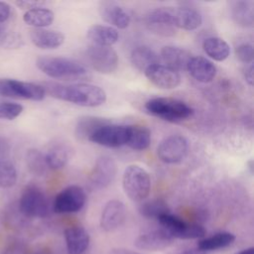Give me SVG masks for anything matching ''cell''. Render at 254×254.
<instances>
[{
    "label": "cell",
    "instance_id": "obj_35",
    "mask_svg": "<svg viewBox=\"0 0 254 254\" xmlns=\"http://www.w3.org/2000/svg\"><path fill=\"white\" fill-rule=\"evenodd\" d=\"M253 55V46L251 44L243 43L235 48V56L242 63L252 64Z\"/></svg>",
    "mask_w": 254,
    "mask_h": 254
},
{
    "label": "cell",
    "instance_id": "obj_31",
    "mask_svg": "<svg viewBox=\"0 0 254 254\" xmlns=\"http://www.w3.org/2000/svg\"><path fill=\"white\" fill-rule=\"evenodd\" d=\"M139 212L144 217L158 219L161 215L165 213H169L171 211L165 200L156 198V199H151L142 203L139 207Z\"/></svg>",
    "mask_w": 254,
    "mask_h": 254
},
{
    "label": "cell",
    "instance_id": "obj_27",
    "mask_svg": "<svg viewBox=\"0 0 254 254\" xmlns=\"http://www.w3.org/2000/svg\"><path fill=\"white\" fill-rule=\"evenodd\" d=\"M202 49L204 53L214 61L222 62L230 54L229 45L221 38L209 37L203 41Z\"/></svg>",
    "mask_w": 254,
    "mask_h": 254
},
{
    "label": "cell",
    "instance_id": "obj_30",
    "mask_svg": "<svg viewBox=\"0 0 254 254\" xmlns=\"http://www.w3.org/2000/svg\"><path fill=\"white\" fill-rule=\"evenodd\" d=\"M68 150L63 145L53 146L45 155V160L48 168L59 170L64 168L68 161Z\"/></svg>",
    "mask_w": 254,
    "mask_h": 254
},
{
    "label": "cell",
    "instance_id": "obj_16",
    "mask_svg": "<svg viewBox=\"0 0 254 254\" xmlns=\"http://www.w3.org/2000/svg\"><path fill=\"white\" fill-rule=\"evenodd\" d=\"M125 216L124 203L118 199H111L105 204L101 212L100 226L104 231H113L124 222Z\"/></svg>",
    "mask_w": 254,
    "mask_h": 254
},
{
    "label": "cell",
    "instance_id": "obj_21",
    "mask_svg": "<svg viewBox=\"0 0 254 254\" xmlns=\"http://www.w3.org/2000/svg\"><path fill=\"white\" fill-rule=\"evenodd\" d=\"M32 43L43 50H54L62 46L64 42V36L54 30L34 29L30 33Z\"/></svg>",
    "mask_w": 254,
    "mask_h": 254
},
{
    "label": "cell",
    "instance_id": "obj_32",
    "mask_svg": "<svg viewBox=\"0 0 254 254\" xmlns=\"http://www.w3.org/2000/svg\"><path fill=\"white\" fill-rule=\"evenodd\" d=\"M26 164L29 171L38 177L44 176L47 171L45 155L37 149H30L26 153Z\"/></svg>",
    "mask_w": 254,
    "mask_h": 254
},
{
    "label": "cell",
    "instance_id": "obj_20",
    "mask_svg": "<svg viewBox=\"0 0 254 254\" xmlns=\"http://www.w3.org/2000/svg\"><path fill=\"white\" fill-rule=\"evenodd\" d=\"M161 57L166 65L176 71L187 69L189 62L192 58L185 49L174 46L164 47L161 50Z\"/></svg>",
    "mask_w": 254,
    "mask_h": 254
},
{
    "label": "cell",
    "instance_id": "obj_34",
    "mask_svg": "<svg viewBox=\"0 0 254 254\" xmlns=\"http://www.w3.org/2000/svg\"><path fill=\"white\" fill-rule=\"evenodd\" d=\"M23 106L14 102H0V119L13 120L23 111Z\"/></svg>",
    "mask_w": 254,
    "mask_h": 254
},
{
    "label": "cell",
    "instance_id": "obj_9",
    "mask_svg": "<svg viewBox=\"0 0 254 254\" xmlns=\"http://www.w3.org/2000/svg\"><path fill=\"white\" fill-rule=\"evenodd\" d=\"M189 142L181 135H171L161 141L157 148L159 159L166 164H178L188 155Z\"/></svg>",
    "mask_w": 254,
    "mask_h": 254
},
{
    "label": "cell",
    "instance_id": "obj_29",
    "mask_svg": "<svg viewBox=\"0 0 254 254\" xmlns=\"http://www.w3.org/2000/svg\"><path fill=\"white\" fill-rule=\"evenodd\" d=\"M235 240V235L230 232H218L215 233L212 236L206 237L204 239H201L197 243V249L206 252V251H213L218 250L221 248L228 247L231 245Z\"/></svg>",
    "mask_w": 254,
    "mask_h": 254
},
{
    "label": "cell",
    "instance_id": "obj_8",
    "mask_svg": "<svg viewBox=\"0 0 254 254\" xmlns=\"http://www.w3.org/2000/svg\"><path fill=\"white\" fill-rule=\"evenodd\" d=\"M85 56L89 64L100 73L109 74L118 67V56L111 47L92 45L87 48Z\"/></svg>",
    "mask_w": 254,
    "mask_h": 254
},
{
    "label": "cell",
    "instance_id": "obj_15",
    "mask_svg": "<svg viewBox=\"0 0 254 254\" xmlns=\"http://www.w3.org/2000/svg\"><path fill=\"white\" fill-rule=\"evenodd\" d=\"M98 12L103 21L118 29H126L130 24L128 13L114 1H100Z\"/></svg>",
    "mask_w": 254,
    "mask_h": 254
},
{
    "label": "cell",
    "instance_id": "obj_12",
    "mask_svg": "<svg viewBox=\"0 0 254 254\" xmlns=\"http://www.w3.org/2000/svg\"><path fill=\"white\" fill-rule=\"evenodd\" d=\"M128 138V126L105 124L97 129L89 138V141L108 148H117L126 145Z\"/></svg>",
    "mask_w": 254,
    "mask_h": 254
},
{
    "label": "cell",
    "instance_id": "obj_10",
    "mask_svg": "<svg viewBox=\"0 0 254 254\" xmlns=\"http://www.w3.org/2000/svg\"><path fill=\"white\" fill-rule=\"evenodd\" d=\"M86 200L84 190L79 186H68L54 200V211L57 213H72L80 210Z\"/></svg>",
    "mask_w": 254,
    "mask_h": 254
},
{
    "label": "cell",
    "instance_id": "obj_17",
    "mask_svg": "<svg viewBox=\"0 0 254 254\" xmlns=\"http://www.w3.org/2000/svg\"><path fill=\"white\" fill-rule=\"evenodd\" d=\"M174 238L163 228L157 229L136 238L134 245L146 251H161L172 245Z\"/></svg>",
    "mask_w": 254,
    "mask_h": 254
},
{
    "label": "cell",
    "instance_id": "obj_42",
    "mask_svg": "<svg viewBox=\"0 0 254 254\" xmlns=\"http://www.w3.org/2000/svg\"><path fill=\"white\" fill-rule=\"evenodd\" d=\"M237 254H254V248H253V247L246 248V249L240 251V252L237 253Z\"/></svg>",
    "mask_w": 254,
    "mask_h": 254
},
{
    "label": "cell",
    "instance_id": "obj_22",
    "mask_svg": "<svg viewBox=\"0 0 254 254\" xmlns=\"http://www.w3.org/2000/svg\"><path fill=\"white\" fill-rule=\"evenodd\" d=\"M230 13L233 21L244 28L253 27L254 24V3L248 0L231 2Z\"/></svg>",
    "mask_w": 254,
    "mask_h": 254
},
{
    "label": "cell",
    "instance_id": "obj_38",
    "mask_svg": "<svg viewBox=\"0 0 254 254\" xmlns=\"http://www.w3.org/2000/svg\"><path fill=\"white\" fill-rule=\"evenodd\" d=\"M11 13V7L8 3L0 1V23L5 22Z\"/></svg>",
    "mask_w": 254,
    "mask_h": 254
},
{
    "label": "cell",
    "instance_id": "obj_11",
    "mask_svg": "<svg viewBox=\"0 0 254 254\" xmlns=\"http://www.w3.org/2000/svg\"><path fill=\"white\" fill-rule=\"evenodd\" d=\"M163 12L167 22L175 28L191 31L202 22L200 14L190 7H163Z\"/></svg>",
    "mask_w": 254,
    "mask_h": 254
},
{
    "label": "cell",
    "instance_id": "obj_5",
    "mask_svg": "<svg viewBox=\"0 0 254 254\" xmlns=\"http://www.w3.org/2000/svg\"><path fill=\"white\" fill-rule=\"evenodd\" d=\"M162 228L166 230L174 239H196L205 235L203 226L195 223H188L171 212L165 213L158 218Z\"/></svg>",
    "mask_w": 254,
    "mask_h": 254
},
{
    "label": "cell",
    "instance_id": "obj_41",
    "mask_svg": "<svg viewBox=\"0 0 254 254\" xmlns=\"http://www.w3.org/2000/svg\"><path fill=\"white\" fill-rule=\"evenodd\" d=\"M181 254H206L205 252L199 250V249H191V250H188L185 252H182Z\"/></svg>",
    "mask_w": 254,
    "mask_h": 254
},
{
    "label": "cell",
    "instance_id": "obj_25",
    "mask_svg": "<svg viewBox=\"0 0 254 254\" xmlns=\"http://www.w3.org/2000/svg\"><path fill=\"white\" fill-rule=\"evenodd\" d=\"M151 143V132L150 130L141 125H130L128 126V138L127 143L131 149L136 151L146 150Z\"/></svg>",
    "mask_w": 254,
    "mask_h": 254
},
{
    "label": "cell",
    "instance_id": "obj_44",
    "mask_svg": "<svg viewBox=\"0 0 254 254\" xmlns=\"http://www.w3.org/2000/svg\"><path fill=\"white\" fill-rule=\"evenodd\" d=\"M0 34H1V30H0Z\"/></svg>",
    "mask_w": 254,
    "mask_h": 254
},
{
    "label": "cell",
    "instance_id": "obj_36",
    "mask_svg": "<svg viewBox=\"0 0 254 254\" xmlns=\"http://www.w3.org/2000/svg\"><path fill=\"white\" fill-rule=\"evenodd\" d=\"M22 40L17 35H6L0 38V46L7 48V49H14L19 48L22 45Z\"/></svg>",
    "mask_w": 254,
    "mask_h": 254
},
{
    "label": "cell",
    "instance_id": "obj_43",
    "mask_svg": "<svg viewBox=\"0 0 254 254\" xmlns=\"http://www.w3.org/2000/svg\"><path fill=\"white\" fill-rule=\"evenodd\" d=\"M35 254H48V253H45V252H38V253H35Z\"/></svg>",
    "mask_w": 254,
    "mask_h": 254
},
{
    "label": "cell",
    "instance_id": "obj_19",
    "mask_svg": "<svg viewBox=\"0 0 254 254\" xmlns=\"http://www.w3.org/2000/svg\"><path fill=\"white\" fill-rule=\"evenodd\" d=\"M64 239L68 254H82L89 246V234L81 226H71L65 229Z\"/></svg>",
    "mask_w": 254,
    "mask_h": 254
},
{
    "label": "cell",
    "instance_id": "obj_40",
    "mask_svg": "<svg viewBox=\"0 0 254 254\" xmlns=\"http://www.w3.org/2000/svg\"><path fill=\"white\" fill-rule=\"evenodd\" d=\"M111 254H142L130 249H126V248H113L111 250Z\"/></svg>",
    "mask_w": 254,
    "mask_h": 254
},
{
    "label": "cell",
    "instance_id": "obj_3",
    "mask_svg": "<svg viewBox=\"0 0 254 254\" xmlns=\"http://www.w3.org/2000/svg\"><path fill=\"white\" fill-rule=\"evenodd\" d=\"M145 108L150 114L174 123L186 120L193 113L187 103L171 97L152 98L146 102Z\"/></svg>",
    "mask_w": 254,
    "mask_h": 254
},
{
    "label": "cell",
    "instance_id": "obj_2",
    "mask_svg": "<svg viewBox=\"0 0 254 254\" xmlns=\"http://www.w3.org/2000/svg\"><path fill=\"white\" fill-rule=\"evenodd\" d=\"M37 67L53 78L75 80L87 76L86 68L78 62L61 57H39L36 61Z\"/></svg>",
    "mask_w": 254,
    "mask_h": 254
},
{
    "label": "cell",
    "instance_id": "obj_26",
    "mask_svg": "<svg viewBox=\"0 0 254 254\" xmlns=\"http://www.w3.org/2000/svg\"><path fill=\"white\" fill-rule=\"evenodd\" d=\"M110 123L104 118L95 116H83L77 120L75 125V136L79 140H89L90 136L100 127Z\"/></svg>",
    "mask_w": 254,
    "mask_h": 254
},
{
    "label": "cell",
    "instance_id": "obj_7",
    "mask_svg": "<svg viewBox=\"0 0 254 254\" xmlns=\"http://www.w3.org/2000/svg\"><path fill=\"white\" fill-rule=\"evenodd\" d=\"M19 207L28 217H45L49 212V205L44 192L36 186H28L23 190Z\"/></svg>",
    "mask_w": 254,
    "mask_h": 254
},
{
    "label": "cell",
    "instance_id": "obj_33",
    "mask_svg": "<svg viewBox=\"0 0 254 254\" xmlns=\"http://www.w3.org/2000/svg\"><path fill=\"white\" fill-rule=\"evenodd\" d=\"M16 182L17 171L14 165L8 161H0V188H11Z\"/></svg>",
    "mask_w": 254,
    "mask_h": 254
},
{
    "label": "cell",
    "instance_id": "obj_23",
    "mask_svg": "<svg viewBox=\"0 0 254 254\" xmlns=\"http://www.w3.org/2000/svg\"><path fill=\"white\" fill-rule=\"evenodd\" d=\"M87 38L97 46L110 47L118 40V32L111 26L93 25L86 32Z\"/></svg>",
    "mask_w": 254,
    "mask_h": 254
},
{
    "label": "cell",
    "instance_id": "obj_37",
    "mask_svg": "<svg viewBox=\"0 0 254 254\" xmlns=\"http://www.w3.org/2000/svg\"><path fill=\"white\" fill-rule=\"evenodd\" d=\"M16 5L23 9L31 10L35 8H41L43 5L46 4L45 1H36V0H21V1H16Z\"/></svg>",
    "mask_w": 254,
    "mask_h": 254
},
{
    "label": "cell",
    "instance_id": "obj_13",
    "mask_svg": "<svg viewBox=\"0 0 254 254\" xmlns=\"http://www.w3.org/2000/svg\"><path fill=\"white\" fill-rule=\"evenodd\" d=\"M117 174V165L109 156L99 157L90 173V183L96 189H104L110 186Z\"/></svg>",
    "mask_w": 254,
    "mask_h": 254
},
{
    "label": "cell",
    "instance_id": "obj_18",
    "mask_svg": "<svg viewBox=\"0 0 254 254\" xmlns=\"http://www.w3.org/2000/svg\"><path fill=\"white\" fill-rule=\"evenodd\" d=\"M187 70L194 79L203 83L212 81L216 75L215 65L203 57H192L189 62Z\"/></svg>",
    "mask_w": 254,
    "mask_h": 254
},
{
    "label": "cell",
    "instance_id": "obj_6",
    "mask_svg": "<svg viewBox=\"0 0 254 254\" xmlns=\"http://www.w3.org/2000/svg\"><path fill=\"white\" fill-rule=\"evenodd\" d=\"M0 95L40 101L46 96V91L42 85L37 83L12 78H0Z\"/></svg>",
    "mask_w": 254,
    "mask_h": 254
},
{
    "label": "cell",
    "instance_id": "obj_39",
    "mask_svg": "<svg viewBox=\"0 0 254 254\" xmlns=\"http://www.w3.org/2000/svg\"><path fill=\"white\" fill-rule=\"evenodd\" d=\"M244 77L245 80L249 85H253V64H250L244 70Z\"/></svg>",
    "mask_w": 254,
    "mask_h": 254
},
{
    "label": "cell",
    "instance_id": "obj_4",
    "mask_svg": "<svg viewBox=\"0 0 254 254\" xmlns=\"http://www.w3.org/2000/svg\"><path fill=\"white\" fill-rule=\"evenodd\" d=\"M122 186L124 192L130 199L142 201L150 193V176L144 168L138 165H130L124 170Z\"/></svg>",
    "mask_w": 254,
    "mask_h": 254
},
{
    "label": "cell",
    "instance_id": "obj_28",
    "mask_svg": "<svg viewBox=\"0 0 254 254\" xmlns=\"http://www.w3.org/2000/svg\"><path fill=\"white\" fill-rule=\"evenodd\" d=\"M55 18V14L52 10L47 8H35L25 12L23 16L24 22L36 29H43L50 26Z\"/></svg>",
    "mask_w": 254,
    "mask_h": 254
},
{
    "label": "cell",
    "instance_id": "obj_24",
    "mask_svg": "<svg viewBox=\"0 0 254 254\" xmlns=\"http://www.w3.org/2000/svg\"><path fill=\"white\" fill-rule=\"evenodd\" d=\"M159 61L158 54L146 46L137 47L131 53V63L140 71H145L151 65L159 64Z\"/></svg>",
    "mask_w": 254,
    "mask_h": 254
},
{
    "label": "cell",
    "instance_id": "obj_1",
    "mask_svg": "<svg viewBox=\"0 0 254 254\" xmlns=\"http://www.w3.org/2000/svg\"><path fill=\"white\" fill-rule=\"evenodd\" d=\"M42 86L46 93L52 97L79 106L95 107L106 101L105 91L100 86L94 84H60L56 82H45Z\"/></svg>",
    "mask_w": 254,
    "mask_h": 254
},
{
    "label": "cell",
    "instance_id": "obj_14",
    "mask_svg": "<svg viewBox=\"0 0 254 254\" xmlns=\"http://www.w3.org/2000/svg\"><path fill=\"white\" fill-rule=\"evenodd\" d=\"M144 73L149 81L159 88L172 89L181 83V75L178 71L160 64L151 65Z\"/></svg>",
    "mask_w": 254,
    "mask_h": 254
}]
</instances>
